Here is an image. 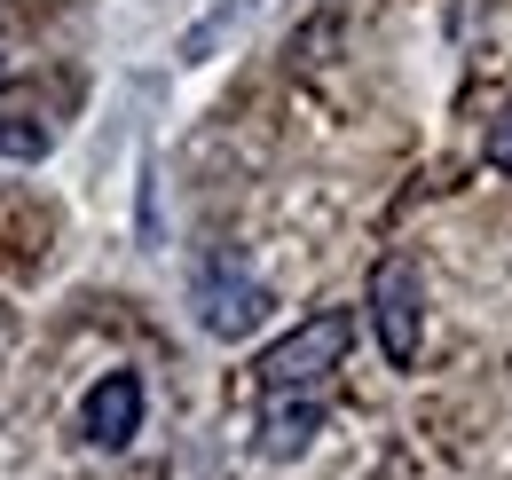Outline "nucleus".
<instances>
[{
    "instance_id": "nucleus-1",
    "label": "nucleus",
    "mask_w": 512,
    "mask_h": 480,
    "mask_svg": "<svg viewBox=\"0 0 512 480\" xmlns=\"http://www.w3.org/2000/svg\"><path fill=\"white\" fill-rule=\"evenodd\" d=\"M347 347H355V307H323L308 323H292V339H276L260 355V394H308V386H323L347 362Z\"/></svg>"
},
{
    "instance_id": "nucleus-2",
    "label": "nucleus",
    "mask_w": 512,
    "mask_h": 480,
    "mask_svg": "<svg viewBox=\"0 0 512 480\" xmlns=\"http://www.w3.org/2000/svg\"><path fill=\"white\" fill-rule=\"evenodd\" d=\"M371 331H379V347H386L394 370L418 362V339H426V284H418V260L386 252L379 268H371Z\"/></svg>"
},
{
    "instance_id": "nucleus-3",
    "label": "nucleus",
    "mask_w": 512,
    "mask_h": 480,
    "mask_svg": "<svg viewBox=\"0 0 512 480\" xmlns=\"http://www.w3.org/2000/svg\"><path fill=\"white\" fill-rule=\"evenodd\" d=\"M260 315H268V284H260V276L229 268V260H213V268L197 276V323H205L213 339H245Z\"/></svg>"
},
{
    "instance_id": "nucleus-4",
    "label": "nucleus",
    "mask_w": 512,
    "mask_h": 480,
    "mask_svg": "<svg viewBox=\"0 0 512 480\" xmlns=\"http://www.w3.org/2000/svg\"><path fill=\"white\" fill-rule=\"evenodd\" d=\"M79 425H87L95 449H127L134 433H142V378H134V370H103V378L87 386Z\"/></svg>"
},
{
    "instance_id": "nucleus-5",
    "label": "nucleus",
    "mask_w": 512,
    "mask_h": 480,
    "mask_svg": "<svg viewBox=\"0 0 512 480\" xmlns=\"http://www.w3.org/2000/svg\"><path fill=\"white\" fill-rule=\"evenodd\" d=\"M316 433H323V402L316 394H268V410H260V457H268V465L300 457Z\"/></svg>"
},
{
    "instance_id": "nucleus-6",
    "label": "nucleus",
    "mask_w": 512,
    "mask_h": 480,
    "mask_svg": "<svg viewBox=\"0 0 512 480\" xmlns=\"http://www.w3.org/2000/svg\"><path fill=\"white\" fill-rule=\"evenodd\" d=\"M56 150V126L40 111H0V158H48Z\"/></svg>"
},
{
    "instance_id": "nucleus-7",
    "label": "nucleus",
    "mask_w": 512,
    "mask_h": 480,
    "mask_svg": "<svg viewBox=\"0 0 512 480\" xmlns=\"http://www.w3.org/2000/svg\"><path fill=\"white\" fill-rule=\"evenodd\" d=\"M481 158H489V166L512 181V103L497 111V119H489V134H481Z\"/></svg>"
},
{
    "instance_id": "nucleus-8",
    "label": "nucleus",
    "mask_w": 512,
    "mask_h": 480,
    "mask_svg": "<svg viewBox=\"0 0 512 480\" xmlns=\"http://www.w3.org/2000/svg\"><path fill=\"white\" fill-rule=\"evenodd\" d=\"M0 87H8V63H0Z\"/></svg>"
}]
</instances>
